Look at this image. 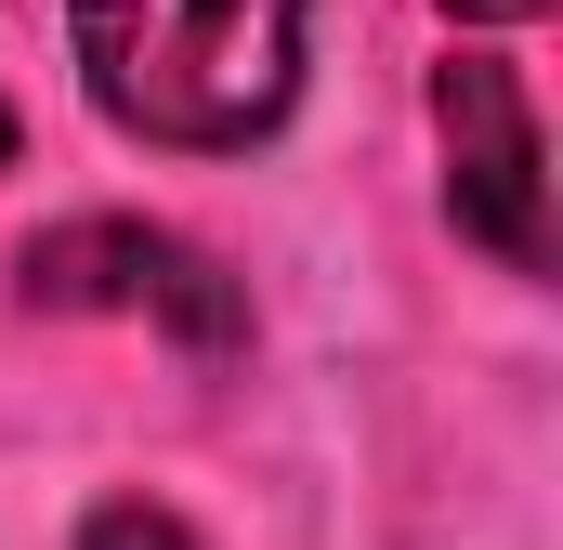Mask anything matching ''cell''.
<instances>
[{"mask_svg":"<svg viewBox=\"0 0 563 550\" xmlns=\"http://www.w3.org/2000/svg\"><path fill=\"white\" fill-rule=\"evenodd\" d=\"M79 79L119 132L223 157L301 92V0H79Z\"/></svg>","mask_w":563,"mask_h":550,"instance_id":"obj_1","label":"cell"},{"mask_svg":"<svg viewBox=\"0 0 563 550\" xmlns=\"http://www.w3.org/2000/svg\"><path fill=\"white\" fill-rule=\"evenodd\" d=\"M432 132H445V223L485 237L498 263H538V119H525V79L459 53L432 79Z\"/></svg>","mask_w":563,"mask_h":550,"instance_id":"obj_2","label":"cell"},{"mask_svg":"<svg viewBox=\"0 0 563 550\" xmlns=\"http://www.w3.org/2000/svg\"><path fill=\"white\" fill-rule=\"evenodd\" d=\"M26 301H66V315H170L184 341H236V288L197 263L184 237L157 223H66L26 250Z\"/></svg>","mask_w":563,"mask_h":550,"instance_id":"obj_3","label":"cell"},{"mask_svg":"<svg viewBox=\"0 0 563 550\" xmlns=\"http://www.w3.org/2000/svg\"><path fill=\"white\" fill-rule=\"evenodd\" d=\"M79 550H197V538H184L170 512H144V498H106V512L79 525Z\"/></svg>","mask_w":563,"mask_h":550,"instance_id":"obj_4","label":"cell"},{"mask_svg":"<svg viewBox=\"0 0 563 550\" xmlns=\"http://www.w3.org/2000/svg\"><path fill=\"white\" fill-rule=\"evenodd\" d=\"M445 13H485V26H498V13H538V0H445Z\"/></svg>","mask_w":563,"mask_h":550,"instance_id":"obj_5","label":"cell"},{"mask_svg":"<svg viewBox=\"0 0 563 550\" xmlns=\"http://www.w3.org/2000/svg\"><path fill=\"white\" fill-rule=\"evenodd\" d=\"M0 157H13V106H0Z\"/></svg>","mask_w":563,"mask_h":550,"instance_id":"obj_6","label":"cell"}]
</instances>
